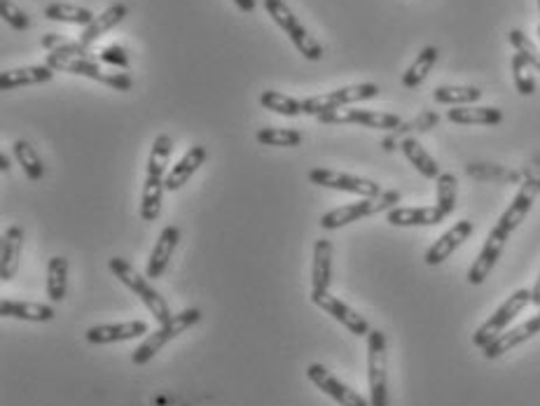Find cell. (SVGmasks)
Wrapping results in <instances>:
<instances>
[{
  "instance_id": "1",
  "label": "cell",
  "mask_w": 540,
  "mask_h": 406,
  "mask_svg": "<svg viewBox=\"0 0 540 406\" xmlns=\"http://www.w3.org/2000/svg\"><path fill=\"white\" fill-rule=\"evenodd\" d=\"M535 201V184L526 183L522 184V190L517 192V196L513 199V203L505 208V213L501 215V220L496 223V227L491 229L489 236H486L485 245H482L480 255L473 262L468 271V282L470 285H482V282L489 278V273L494 271L496 262L501 260L503 250H505L507 239L510 233L524 223V217L529 215L531 206Z\"/></svg>"
},
{
  "instance_id": "2",
  "label": "cell",
  "mask_w": 540,
  "mask_h": 406,
  "mask_svg": "<svg viewBox=\"0 0 540 406\" xmlns=\"http://www.w3.org/2000/svg\"><path fill=\"white\" fill-rule=\"evenodd\" d=\"M108 266L115 273V278H120L122 285H126L131 292L136 294V297H141V302L145 303V309L153 313V318L157 320L159 325H164V322H169V320L174 318L166 299H164L153 285H150V278L141 276V273H138L129 262L122 260V257H110Z\"/></svg>"
},
{
  "instance_id": "3",
  "label": "cell",
  "mask_w": 540,
  "mask_h": 406,
  "mask_svg": "<svg viewBox=\"0 0 540 406\" xmlns=\"http://www.w3.org/2000/svg\"><path fill=\"white\" fill-rule=\"evenodd\" d=\"M45 64H47L55 73H71V75L89 77V80L108 84V87L117 89V92H129V89L134 87V80H131L126 73L105 71L104 65H101V61L89 59V56L47 54V61H45Z\"/></svg>"
},
{
  "instance_id": "4",
  "label": "cell",
  "mask_w": 540,
  "mask_h": 406,
  "mask_svg": "<svg viewBox=\"0 0 540 406\" xmlns=\"http://www.w3.org/2000/svg\"><path fill=\"white\" fill-rule=\"evenodd\" d=\"M375 96H379V84H375V82H360V84H349V87L306 98V101H302V114L321 117L325 113L360 104V101H370Z\"/></svg>"
},
{
  "instance_id": "5",
  "label": "cell",
  "mask_w": 540,
  "mask_h": 406,
  "mask_svg": "<svg viewBox=\"0 0 540 406\" xmlns=\"http://www.w3.org/2000/svg\"><path fill=\"white\" fill-rule=\"evenodd\" d=\"M199 320H202V311L199 309H185L180 311V313H175L169 322H164L157 332H153V334L147 336L145 342L134 351L131 362L138 364V367L147 364L166 343L174 342L175 336H180L185 330H190V327H195Z\"/></svg>"
},
{
  "instance_id": "6",
  "label": "cell",
  "mask_w": 540,
  "mask_h": 406,
  "mask_svg": "<svg viewBox=\"0 0 540 406\" xmlns=\"http://www.w3.org/2000/svg\"><path fill=\"white\" fill-rule=\"evenodd\" d=\"M262 3H265V10L269 12V16L276 22V26L281 28V31L288 33V38L293 40V45L297 47V52H300L305 59L309 61L323 59L321 43H318V40L314 38L305 26H302L300 19L293 15V10L285 5L284 0H262Z\"/></svg>"
},
{
  "instance_id": "7",
  "label": "cell",
  "mask_w": 540,
  "mask_h": 406,
  "mask_svg": "<svg viewBox=\"0 0 540 406\" xmlns=\"http://www.w3.org/2000/svg\"><path fill=\"white\" fill-rule=\"evenodd\" d=\"M395 203H400L398 192H382V194L375 196V199H360L355 201V203H349V206L335 208V211L325 213V215L321 217V227L327 229V232L342 229L351 223H358L363 217L391 211V208H395Z\"/></svg>"
},
{
  "instance_id": "8",
  "label": "cell",
  "mask_w": 540,
  "mask_h": 406,
  "mask_svg": "<svg viewBox=\"0 0 540 406\" xmlns=\"http://www.w3.org/2000/svg\"><path fill=\"white\" fill-rule=\"evenodd\" d=\"M529 303H531V290H517V292L510 294V297H507L505 302L494 311V315L486 320L485 325L477 327V332L473 334L475 348L485 351L491 342H496L498 336L507 330V325H510V322H513V320L517 318V315L522 313Z\"/></svg>"
},
{
  "instance_id": "9",
  "label": "cell",
  "mask_w": 540,
  "mask_h": 406,
  "mask_svg": "<svg viewBox=\"0 0 540 406\" xmlns=\"http://www.w3.org/2000/svg\"><path fill=\"white\" fill-rule=\"evenodd\" d=\"M367 383H370V406H388L386 334L382 330H372L367 334Z\"/></svg>"
},
{
  "instance_id": "10",
  "label": "cell",
  "mask_w": 540,
  "mask_h": 406,
  "mask_svg": "<svg viewBox=\"0 0 540 406\" xmlns=\"http://www.w3.org/2000/svg\"><path fill=\"white\" fill-rule=\"evenodd\" d=\"M309 180L318 184V187L346 192V194H358L363 199H375V196L382 194V184H376L375 180L358 178V175L342 173V171H330V168H311Z\"/></svg>"
},
{
  "instance_id": "11",
  "label": "cell",
  "mask_w": 540,
  "mask_h": 406,
  "mask_svg": "<svg viewBox=\"0 0 540 406\" xmlns=\"http://www.w3.org/2000/svg\"><path fill=\"white\" fill-rule=\"evenodd\" d=\"M323 124H360L367 129L398 131L403 126L400 114L379 113V110H360V108H339L318 117Z\"/></svg>"
},
{
  "instance_id": "12",
  "label": "cell",
  "mask_w": 540,
  "mask_h": 406,
  "mask_svg": "<svg viewBox=\"0 0 540 406\" xmlns=\"http://www.w3.org/2000/svg\"><path fill=\"white\" fill-rule=\"evenodd\" d=\"M306 379L316 385L318 391L325 392L327 397H333L339 406H370V400L351 391L349 385L342 383L333 371H327L323 364H309L306 367Z\"/></svg>"
},
{
  "instance_id": "13",
  "label": "cell",
  "mask_w": 540,
  "mask_h": 406,
  "mask_svg": "<svg viewBox=\"0 0 540 406\" xmlns=\"http://www.w3.org/2000/svg\"><path fill=\"white\" fill-rule=\"evenodd\" d=\"M311 302L316 303L321 311H325L327 315H333V318L337 320L339 325L346 327V330H349L354 336H367L372 332L370 322H367L363 315L355 313V311L351 309L349 303H344L342 299L333 297L330 292L311 294Z\"/></svg>"
},
{
  "instance_id": "14",
  "label": "cell",
  "mask_w": 540,
  "mask_h": 406,
  "mask_svg": "<svg viewBox=\"0 0 540 406\" xmlns=\"http://www.w3.org/2000/svg\"><path fill=\"white\" fill-rule=\"evenodd\" d=\"M150 327H147L145 320H129V322H113V325H96L89 327L85 339L94 346H108V343H120V342H131V339H138V336L147 334Z\"/></svg>"
},
{
  "instance_id": "15",
  "label": "cell",
  "mask_w": 540,
  "mask_h": 406,
  "mask_svg": "<svg viewBox=\"0 0 540 406\" xmlns=\"http://www.w3.org/2000/svg\"><path fill=\"white\" fill-rule=\"evenodd\" d=\"M470 233H473V223H470V220H461V223H456L449 232L442 233L440 239H437L431 248L425 250L424 262L428 266H440L442 262L449 260V257H452L454 253H456V250L470 239Z\"/></svg>"
},
{
  "instance_id": "16",
  "label": "cell",
  "mask_w": 540,
  "mask_h": 406,
  "mask_svg": "<svg viewBox=\"0 0 540 406\" xmlns=\"http://www.w3.org/2000/svg\"><path fill=\"white\" fill-rule=\"evenodd\" d=\"M535 334H540V313H535L534 318H529L519 327H513V330L503 332L496 342H491L489 346L482 351V355H485L486 360H498V358H503L505 352L513 351V348L522 346V343H526L529 339H534Z\"/></svg>"
},
{
  "instance_id": "17",
  "label": "cell",
  "mask_w": 540,
  "mask_h": 406,
  "mask_svg": "<svg viewBox=\"0 0 540 406\" xmlns=\"http://www.w3.org/2000/svg\"><path fill=\"white\" fill-rule=\"evenodd\" d=\"M178 241H180V229L175 227V224H169V227L162 229L157 243H155L153 253H150V260H147V269H145L147 278H159L164 271H166L175 248H178Z\"/></svg>"
},
{
  "instance_id": "18",
  "label": "cell",
  "mask_w": 540,
  "mask_h": 406,
  "mask_svg": "<svg viewBox=\"0 0 540 406\" xmlns=\"http://www.w3.org/2000/svg\"><path fill=\"white\" fill-rule=\"evenodd\" d=\"M445 217L447 215L437 206H395L386 213V223L393 224V227H433V224H440Z\"/></svg>"
},
{
  "instance_id": "19",
  "label": "cell",
  "mask_w": 540,
  "mask_h": 406,
  "mask_svg": "<svg viewBox=\"0 0 540 406\" xmlns=\"http://www.w3.org/2000/svg\"><path fill=\"white\" fill-rule=\"evenodd\" d=\"M330 282H333V243L327 239H318L311 264V294L330 292Z\"/></svg>"
},
{
  "instance_id": "20",
  "label": "cell",
  "mask_w": 540,
  "mask_h": 406,
  "mask_svg": "<svg viewBox=\"0 0 540 406\" xmlns=\"http://www.w3.org/2000/svg\"><path fill=\"white\" fill-rule=\"evenodd\" d=\"M24 248V229L10 227L3 233V243H0V281L10 282L19 271V257Z\"/></svg>"
},
{
  "instance_id": "21",
  "label": "cell",
  "mask_w": 540,
  "mask_h": 406,
  "mask_svg": "<svg viewBox=\"0 0 540 406\" xmlns=\"http://www.w3.org/2000/svg\"><path fill=\"white\" fill-rule=\"evenodd\" d=\"M0 315H3V318L26 320V322H49V320H55L56 311L52 309L49 303L3 299V302H0Z\"/></svg>"
},
{
  "instance_id": "22",
  "label": "cell",
  "mask_w": 540,
  "mask_h": 406,
  "mask_svg": "<svg viewBox=\"0 0 540 406\" xmlns=\"http://www.w3.org/2000/svg\"><path fill=\"white\" fill-rule=\"evenodd\" d=\"M55 77V71L47 64L43 65H24V68H12V71L0 73V89L12 92L19 87H31V84H43Z\"/></svg>"
},
{
  "instance_id": "23",
  "label": "cell",
  "mask_w": 540,
  "mask_h": 406,
  "mask_svg": "<svg viewBox=\"0 0 540 406\" xmlns=\"http://www.w3.org/2000/svg\"><path fill=\"white\" fill-rule=\"evenodd\" d=\"M206 162V147L204 145H192L190 150L183 154L175 166H171V171L166 173V190L169 192H178L192 175L199 171V166Z\"/></svg>"
},
{
  "instance_id": "24",
  "label": "cell",
  "mask_w": 540,
  "mask_h": 406,
  "mask_svg": "<svg viewBox=\"0 0 540 406\" xmlns=\"http://www.w3.org/2000/svg\"><path fill=\"white\" fill-rule=\"evenodd\" d=\"M166 192V175L159 173H145V183H143L141 192V220L143 223H155L162 213V196Z\"/></svg>"
},
{
  "instance_id": "25",
  "label": "cell",
  "mask_w": 540,
  "mask_h": 406,
  "mask_svg": "<svg viewBox=\"0 0 540 406\" xmlns=\"http://www.w3.org/2000/svg\"><path fill=\"white\" fill-rule=\"evenodd\" d=\"M126 15H129V7H126L125 3H113V5H110L108 10L101 12L89 26H85V31H82L80 35V43L87 45V47H94V43H96L101 35H105L110 28L120 26V24L125 22Z\"/></svg>"
},
{
  "instance_id": "26",
  "label": "cell",
  "mask_w": 540,
  "mask_h": 406,
  "mask_svg": "<svg viewBox=\"0 0 540 406\" xmlns=\"http://www.w3.org/2000/svg\"><path fill=\"white\" fill-rule=\"evenodd\" d=\"M447 120L464 126H494L503 122V110L491 108V105H456V108L447 113Z\"/></svg>"
},
{
  "instance_id": "27",
  "label": "cell",
  "mask_w": 540,
  "mask_h": 406,
  "mask_svg": "<svg viewBox=\"0 0 540 406\" xmlns=\"http://www.w3.org/2000/svg\"><path fill=\"white\" fill-rule=\"evenodd\" d=\"M400 150H403V154L407 157V162L412 163V166L419 171L424 178L428 180H437L442 175L440 166H437L435 159L428 154V152L424 150V145H421L416 138H405V141H400Z\"/></svg>"
},
{
  "instance_id": "28",
  "label": "cell",
  "mask_w": 540,
  "mask_h": 406,
  "mask_svg": "<svg viewBox=\"0 0 540 406\" xmlns=\"http://www.w3.org/2000/svg\"><path fill=\"white\" fill-rule=\"evenodd\" d=\"M437 56H440V49L428 45L419 52V56L415 59V64L409 65L407 73L403 75V87L405 89H416L421 82L428 77V73L433 71V65L437 64Z\"/></svg>"
},
{
  "instance_id": "29",
  "label": "cell",
  "mask_w": 540,
  "mask_h": 406,
  "mask_svg": "<svg viewBox=\"0 0 540 406\" xmlns=\"http://www.w3.org/2000/svg\"><path fill=\"white\" fill-rule=\"evenodd\" d=\"M43 15L47 19H52V22L75 24V26H89L96 19V15L92 10H87V7L68 5V3H52V5L45 7Z\"/></svg>"
},
{
  "instance_id": "30",
  "label": "cell",
  "mask_w": 540,
  "mask_h": 406,
  "mask_svg": "<svg viewBox=\"0 0 540 406\" xmlns=\"http://www.w3.org/2000/svg\"><path fill=\"white\" fill-rule=\"evenodd\" d=\"M65 292H68V260L56 255L47 264V297L52 302H64Z\"/></svg>"
},
{
  "instance_id": "31",
  "label": "cell",
  "mask_w": 540,
  "mask_h": 406,
  "mask_svg": "<svg viewBox=\"0 0 540 406\" xmlns=\"http://www.w3.org/2000/svg\"><path fill=\"white\" fill-rule=\"evenodd\" d=\"M43 47L49 49V54H59V56H89V59H98V52H94L92 47L82 45L80 40H65L56 33H47L43 40Z\"/></svg>"
},
{
  "instance_id": "32",
  "label": "cell",
  "mask_w": 540,
  "mask_h": 406,
  "mask_svg": "<svg viewBox=\"0 0 540 406\" xmlns=\"http://www.w3.org/2000/svg\"><path fill=\"white\" fill-rule=\"evenodd\" d=\"M482 98V89L477 87H435L433 92V101L442 105H475Z\"/></svg>"
},
{
  "instance_id": "33",
  "label": "cell",
  "mask_w": 540,
  "mask_h": 406,
  "mask_svg": "<svg viewBox=\"0 0 540 406\" xmlns=\"http://www.w3.org/2000/svg\"><path fill=\"white\" fill-rule=\"evenodd\" d=\"M15 157H16V162H19V166L24 168V173H26L28 180H43L45 163L31 143L24 141V138L22 141H16L15 143Z\"/></svg>"
},
{
  "instance_id": "34",
  "label": "cell",
  "mask_w": 540,
  "mask_h": 406,
  "mask_svg": "<svg viewBox=\"0 0 540 406\" xmlns=\"http://www.w3.org/2000/svg\"><path fill=\"white\" fill-rule=\"evenodd\" d=\"M257 143L267 147H297L302 145L305 135L295 129H276V126H265L257 131Z\"/></svg>"
},
{
  "instance_id": "35",
  "label": "cell",
  "mask_w": 540,
  "mask_h": 406,
  "mask_svg": "<svg viewBox=\"0 0 540 406\" xmlns=\"http://www.w3.org/2000/svg\"><path fill=\"white\" fill-rule=\"evenodd\" d=\"M260 104L262 108L272 110L276 114H284V117H297V114H302V101L285 96L281 92H272V89L260 94Z\"/></svg>"
},
{
  "instance_id": "36",
  "label": "cell",
  "mask_w": 540,
  "mask_h": 406,
  "mask_svg": "<svg viewBox=\"0 0 540 406\" xmlns=\"http://www.w3.org/2000/svg\"><path fill=\"white\" fill-rule=\"evenodd\" d=\"M171 150H174V141L169 134H159L150 150V159H147V173L166 175V166H169Z\"/></svg>"
},
{
  "instance_id": "37",
  "label": "cell",
  "mask_w": 540,
  "mask_h": 406,
  "mask_svg": "<svg viewBox=\"0 0 540 406\" xmlns=\"http://www.w3.org/2000/svg\"><path fill=\"white\" fill-rule=\"evenodd\" d=\"M435 196H437V203L435 206L440 208L445 215H452L454 208H456V196H458V183H456V175L452 173H442L440 178H437V190H435Z\"/></svg>"
},
{
  "instance_id": "38",
  "label": "cell",
  "mask_w": 540,
  "mask_h": 406,
  "mask_svg": "<svg viewBox=\"0 0 540 406\" xmlns=\"http://www.w3.org/2000/svg\"><path fill=\"white\" fill-rule=\"evenodd\" d=\"M513 77H515V87L522 96H534L535 94V77L531 73V64L524 59L522 54L513 56Z\"/></svg>"
},
{
  "instance_id": "39",
  "label": "cell",
  "mask_w": 540,
  "mask_h": 406,
  "mask_svg": "<svg viewBox=\"0 0 540 406\" xmlns=\"http://www.w3.org/2000/svg\"><path fill=\"white\" fill-rule=\"evenodd\" d=\"M507 40H510V45H513L517 54H522L524 59L529 61L531 68L540 71V49L531 43L526 33L519 31V28H513V31L507 33Z\"/></svg>"
},
{
  "instance_id": "40",
  "label": "cell",
  "mask_w": 540,
  "mask_h": 406,
  "mask_svg": "<svg viewBox=\"0 0 540 406\" xmlns=\"http://www.w3.org/2000/svg\"><path fill=\"white\" fill-rule=\"evenodd\" d=\"M0 16H3L7 22V26H12L15 31H28V26H31V19H28L26 12L19 5H15L12 0H0Z\"/></svg>"
},
{
  "instance_id": "41",
  "label": "cell",
  "mask_w": 540,
  "mask_h": 406,
  "mask_svg": "<svg viewBox=\"0 0 540 406\" xmlns=\"http://www.w3.org/2000/svg\"><path fill=\"white\" fill-rule=\"evenodd\" d=\"M98 61L115 65V68H129V56H126V49L122 45H110V47L101 49L98 52Z\"/></svg>"
},
{
  "instance_id": "42",
  "label": "cell",
  "mask_w": 540,
  "mask_h": 406,
  "mask_svg": "<svg viewBox=\"0 0 540 406\" xmlns=\"http://www.w3.org/2000/svg\"><path fill=\"white\" fill-rule=\"evenodd\" d=\"M435 122H437V114L425 113V114H421L419 120L412 122V124H403L398 131H412V129H416V131H428L433 124H435Z\"/></svg>"
},
{
  "instance_id": "43",
  "label": "cell",
  "mask_w": 540,
  "mask_h": 406,
  "mask_svg": "<svg viewBox=\"0 0 540 406\" xmlns=\"http://www.w3.org/2000/svg\"><path fill=\"white\" fill-rule=\"evenodd\" d=\"M235 5L239 7L241 12H253L255 10V0H235Z\"/></svg>"
},
{
  "instance_id": "44",
  "label": "cell",
  "mask_w": 540,
  "mask_h": 406,
  "mask_svg": "<svg viewBox=\"0 0 540 406\" xmlns=\"http://www.w3.org/2000/svg\"><path fill=\"white\" fill-rule=\"evenodd\" d=\"M531 303L540 309V276L535 278V285H534V290H531Z\"/></svg>"
},
{
  "instance_id": "45",
  "label": "cell",
  "mask_w": 540,
  "mask_h": 406,
  "mask_svg": "<svg viewBox=\"0 0 540 406\" xmlns=\"http://www.w3.org/2000/svg\"><path fill=\"white\" fill-rule=\"evenodd\" d=\"M0 168H3V173H7V171H10V159H7L5 152H0Z\"/></svg>"
},
{
  "instance_id": "46",
  "label": "cell",
  "mask_w": 540,
  "mask_h": 406,
  "mask_svg": "<svg viewBox=\"0 0 540 406\" xmlns=\"http://www.w3.org/2000/svg\"><path fill=\"white\" fill-rule=\"evenodd\" d=\"M538 35H540V26H538Z\"/></svg>"
},
{
  "instance_id": "47",
  "label": "cell",
  "mask_w": 540,
  "mask_h": 406,
  "mask_svg": "<svg viewBox=\"0 0 540 406\" xmlns=\"http://www.w3.org/2000/svg\"><path fill=\"white\" fill-rule=\"evenodd\" d=\"M538 7H540V0H538Z\"/></svg>"
}]
</instances>
